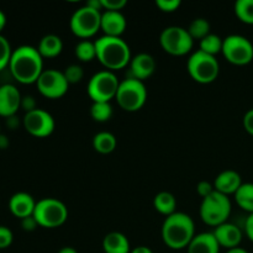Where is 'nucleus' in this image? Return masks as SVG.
Instances as JSON below:
<instances>
[{
	"instance_id": "1",
	"label": "nucleus",
	"mask_w": 253,
	"mask_h": 253,
	"mask_svg": "<svg viewBox=\"0 0 253 253\" xmlns=\"http://www.w3.org/2000/svg\"><path fill=\"white\" fill-rule=\"evenodd\" d=\"M12 78L21 84H36L43 69V57L37 47L22 44L12 51L9 63Z\"/></svg>"
},
{
	"instance_id": "2",
	"label": "nucleus",
	"mask_w": 253,
	"mask_h": 253,
	"mask_svg": "<svg viewBox=\"0 0 253 253\" xmlns=\"http://www.w3.org/2000/svg\"><path fill=\"white\" fill-rule=\"evenodd\" d=\"M195 235L194 220L190 215L182 211H177L166 217L161 229L163 244L168 249L175 251L187 249Z\"/></svg>"
},
{
	"instance_id": "3",
	"label": "nucleus",
	"mask_w": 253,
	"mask_h": 253,
	"mask_svg": "<svg viewBox=\"0 0 253 253\" xmlns=\"http://www.w3.org/2000/svg\"><path fill=\"white\" fill-rule=\"evenodd\" d=\"M96 59L111 72L125 68L131 62V49L121 37L101 36L95 41Z\"/></svg>"
},
{
	"instance_id": "4",
	"label": "nucleus",
	"mask_w": 253,
	"mask_h": 253,
	"mask_svg": "<svg viewBox=\"0 0 253 253\" xmlns=\"http://www.w3.org/2000/svg\"><path fill=\"white\" fill-rule=\"evenodd\" d=\"M231 200L227 195L215 190L211 195L204 198L200 204V219L208 226L217 227L225 224L231 215Z\"/></svg>"
},
{
	"instance_id": "5",
	"label": "nucleus",
	"mask_w": 253,
	"mask_h": 253,
	"mask_svg": "<svg viewBox=\"0 0 253 253\" xmlns=\"http://www.w3.org/2000/svg\"><path fill=\"white\" fill-rule=\"evenodd\" d=\"M147 96L148 93L145 83L128 77L120 82L115 100L124 111L136 113L145 106Z\"/></svg>"
},
{
	"instance_id": "6",
	"label": "nucleus",
	"mask_w": 253,
	"mask_h": 253,
	"mask_svg": "<svg viewBox=\"0 0 253 253\" xmlns=\"http://www.w3.org/2000/svg\"><path fill=\"white\" fill-rule=\"evenodd\" d=\"M34 217L39 226L43 229H57L66 224L68 219V208L56 198H43L36 203Z\"/></svg>"
},
{
	"instance_id": "7",
	"label": "nucleus",
	"mask_w": 253,
	"mask_h": 253,
	"mask_svg": "<svg viewBox=\"0 0 253 253\" xmlns=\"http://www.w3.org/2000/svg\"><path fill=\"white\" fill-rule=\"evenodd\" d=\"M187 71L190 78L199 84H210L215 82L220 73V63L216 57L197 49L187 61Z\"/></svg>"
},
{
	"instance_id": "8",
	"label": "nucleus",
	"mask_w": 253,
	"mask_h": 253,
	"mask_svg": "<svg viewBox=\"0 0 253 253\" xmlns=\"http://www.w3.org/2000/svg\"><path fill=\"white\" fill-rule=\"evenodd\" d=\"M119 85H120V81L116 74L108 69H104L91 76L86 85V93L93 103H96V101L110 103L113 99H115Z\"/></svg>"
},
{
	"instance_id": "9",
	"label": "nucleus",
	"mask_w": 253,
	"mask_h": 253,
	"mask_svg": "<svg viewBox=\"0 0 253 253\" xmlns=\"http://www.w3.org/2000/svg\"><path fill=\"white\" fill-rule=\"evenodd\" d=\"M160 44L166 53L170 56L182 57L192 52L194 40L184 27L168 26L161 32Z\"/></svg>"
},
{
	"instance_id": "10",
	"label": "nucleus",
	"mask_w": 253,
	"mask_h": 253,
	"mask_svg": "<svg viewBox=\"0 0 253 253\" xmlns=\"http://www.w3.org/2000/svg\"><path fill=\"white\" fill-rule=\"evenodd\" d=\"M101 14L103 11L94 10L86 5L79 7L73 12L69 21L71 31L79 39L89 40L100 30Z\"/></svg>"
},
{
	"instance_id": "11",
	"label": "nucleus",
	"mask_w": 253,
	"mask_h": 253,
	"mask_svg": "<svg viewBox=\"0 0 253 253\" xmlns=\"http://www.w3.org/2000/svg\"><path fill=\"white\" fill-rule=\"evenodd\" d=\"M222 56L235 66H246L253 61V44L242 35H229L224 39Z\"/></svg>"
},
{
	"instance_id": "12",
	"label": "nucleus",
	"mask_w": 253,
	"mask_h": 253,
	"mask_svg": "<svg viewBox=\"0 0 253 253\" xmlns=\"http://www.w3.org/2000/svg\"><path fill=\"white\" fill-rule=\"evenodd\" d=\"M36 86L40 94L47 99H59L67 94L69 83L67 82L63 72L58 69H44L37 79Z\"/></svg>"
},
{
	"instance_id": "13",
	"label": "nucleus",
	"mask_w": 253,
	"mask_h": 253,
	"mask_svg": "<svg viewBox=\"0 0 253 253\" xmlns=\"http://www.w3.org/2000/svg\"><path fill=\"white\" fill-rule=\"evenodd\" d=\"M22 125L30 135L43 138L53 133L56 128V121L48 111L37 108L36 110L25 114Z\"/></svg>"
},
{
	"instance_id": "14",
	"label": "nucleus",
	"mask_w": 253,
	"mask_h": 253,
	"mask_svg": "<svg viewBox=\"0 0 253 253\" xmlns=\"http://www.w3.org/2000/svg\"><path fill=\"white\" fill-rule=\"evenodd\" d=\"M22 95L19 89L12 84L0 85V116L7 119L16 115L21 109Z\"/></svg>"
},
{
	"instance_id": "15",
	"label": "nucleus",
	"mask_w": 253,
	"mask_h": 253,
	"mask_svg": "<svg viewBox=\"0 0 253 253\" xmlns=\"http://www.w3.org/2000/svg\"><path fill=\"white\" fill-rule=\"evenodd\" d=\"M212 234H214L215 239H216L220 247H224L226 250H232L236 249V247H240V245L242 242V237H244L241 229L237 225L229 221L215 227Z\"/></svg>"
},
{
	"instance_id": "16",
	"label": "nucleus",
	"mask_w": 253,
	"mask_h": 253,
	"mask_svg": "<svg viewBox=\"0 0 253 253\" xmlns=\"http://www.w3.org/2000/svg\"><path fill=\"white\" fill-rule=\"evenodd\" d=\"M130 74L131 78H135L137 81L145 82L146 79L150 78L156 71V59L153 58L152 54L141 52L131 58L130 62Z\"/></svg>"
},
{
	"instance_id": "17",
	"label": "nucleus",
	"mask_w": 253,
	"mask_h": 253,
	"mask_svg": "<svg viewBox=\"0 0 253 253\" xmlns=\"http://www.w3.org/2000/svg\"><path fill=\"white\" fill-rule=\"evenodd\" d=\"M127 27V20L121 11H103L101 14L100 30L104 36L121 37Z\"/></svg>"
},
{
	"instance_id": "18",
	"label": "nucleus",
	"mask_w": 253,
	"mask_h": 253,
	"mask_svg": "<svg viewBox=\"0 0 253 253\" xmlns=\"http://www.w3.org/2000/svg\"><path fill=\"white\" fill-rule=\"evenodd\" d=\"M36 203L37 202H35L32 195H30L29 193H15L9 200V210L14 216L22 220L25 217H29L34 215Z\"/></svg>"
},
{
	"instance_id": "19",
	"label": "nucleus",
	"mask_w": 253,
	"mask_h": 253,
	"mask_svg": "<svg viewBox=\"0 0 253 253\" xmlns=\"http://www.w3.org/2000/svg\"><path fill=\"white\" fill-rule=\"evenodd\" d=\"M214 188L216 192L224 195H235L242 185V178L240 173L234 169H226L220 172L214 180Z\"/></svg>"
},
{
	"instance_id": "20",
	"label": "nucleus",
	"mask_w": 253,
	"mask_h": 253,
	"mask_svg": "<svg viewBox=\"0 0 253 253\" xmlns=\"http://www.w3.org/2000/svg\"><path fill=\"white\" fill-rule=\"evenodd\" d=\"M220 245L217 244L212 232H200L194 236L189 246L188 253H220Z\"/></svg>"
},
{
	"instance_id": "21",
	"label": "nucleus",
	"mask_w": 253,
	"mask_h": 253,
	"mask_svg": "<svg viewBox=\"0 0 253 253\" xmlns=\"http://www.w3.org/2000/svg\"><path fill=\"white\" fill-rule=\"evenodd\" d=\"M103 250L105 253H130V241L123 232H109L103 239Z\"/></svg>"
},
{
	"instance_id": "22",
	"label": "nucleus",
	"mask_w": 253,
	"mask_h": 253,
	"mask_svg": "<svg viewBox=\"0 0 253 253\" xmlns=\"http://www.w3.org/2000/svg\"><path fill=\"white\" fill-rule=\"evenodd\" d=\"M37 49L43 58H54L63 51V41L58 35L48 34L40 40Z\"/></svg>"
},
{
	"instance_id": "23",
	"label": "nucleus",
	"mask_w": 253,
	"mask_h": 253,
	"mask_svg": "<svg viewBox=\"0 0 253 253\" xmlns=\"http://www.w3.org/2000/svg\"><path fill=\"white\" fill-rule=\"evenodd\" d=\"M153 208L156 211L167 217L177 212V199L172 193L160 192L153 198Z\"/></svg>"
},
{
	"instance_id": "24",
	"label": "nucleus",
	"mask_w": 253,
	"mask_h": 253,
	"mask_svg": "<svg viewBox=\"0 0 253 253\" xmlns=\"http://www.w3.org/2000/svg\"><path fill=\"white\" fill-rule=\"evenodd\" d=\"M118 146L115 135L109 131H100L93 137V148L100 155H110Z\"/></svg>"
},
{
	"instance_id": "25",
	"label": "nucleus",
	"mask_w": 253,
	"mask_h": 253,
	"mask_svg": "<svg viewBox=\"0 0 253 253\" xmlns=\"http://www.w3.org/2000/svg\"><path fill=\"white\" fill-rule=\"evenodd\" d=\"M236 204L249 214H253V183H242L235 193Z\"/></svg>"
},
{
	"instance_id": "26",
	"label": "nucleus",
	"mask_w": 253,
	"mask_h": 253,
	"mask_svg": "<svg viewBox=\"0 0 253 253\" xmlns=\"http://www.w3.org/2000/svg\"><path fill=\"white\" fill-rule=\"evenodd\" d=\"M222 43H224V39H221L219 35L210 34L202 41H199V49L204 53L216 57L217 54L221 53Z\"/></svg>"
},
{
	"instance_id": "27",
	"label": "nucleus",
	"mask_w": 253,
	"mask_h": 253,
	"mask_svg": "<svg viewBox=\"0 0 253 253\" xmlns=\"http://www.w3.org/2000/svg\"><path fill=\"white\" fill-rule=\"evenodd\" d=\"M74 54L81 62H91L96 59V47L95 41H89V40H82L76 44Z\"/></svg>"
},
{
	"instance_id": "28",
	"label": "nucleus",
	"mask_w": 253,
	"mask_h": 253,
	"mask_svg": "<svg viewBox=\"0 0 253 253\" xmlns=\"http://www.w3.org/2000/svg\"><path fill=\"white\" fill-rule=\"evenodd\" d=\"M188 32L192 36V39L199 40L202 41L204 37H207L208 35L211 34V26H210V22L208 21L204 17H197V19L193 20L192 22L188 26Z\"/></svg>"
},
{
	"instance_id": "29",
	"label": "nucleus",
	"mask_w": 253,
	"mask_h": 253,
	"mask_svg": "<svg viewBox=\"0 0 253 253\" xmlns=\"http://www.w3.org/2000/svg\"><path fill=\"white\" fill-rule=\"evenodd\" d=\"M113 106L106 101H96L90 106V116L96 123H106L113 118Z\"/></svg>"
},
{
	"instance_id": "30",
	"label": "nucleus",
	"mask_w": 253,
	"mask_h": 253,
	"mask_svg": "<svg viewBox=\"0 0 253 253\" xmlns=\"http://www.w3.org/2000/svg\"><path fill=\"white\" fill-rule=\"evenodd\" d=\"M235 15L241 22L253 25V0H237L235 2Z\"/></svg>"
},
{
	"instance_id": "31",
	"label": "nucleus",
	"mask_w": 253,
	"mask_h": 253,
	"mask_svg": "<svg viewBox=\"0 0 253 253\" xmlns=\"http://www.w3.org/2000/svg\"><path fill=\"white\" fill-rule=\"evenodd\" d=\"M12 51L14 49H11V46H10L6 37L0 35V72L9 67Z\"/></svg>"
},
{
	"instance_id": "32",
	"label": "nucleus",
	"mask_w": 253,
	"mask_h": 253,
	"mask_svg": "<svg viewBox=\"0 0 253 253\" xmlns=\"http://www.w3.org/2000/svg\"><path fill=\"white\" fill-rule=\"evenodd\" d=\"M64 77H66L67 82L71 84H77L83 79L84 77V71H83V67L79 66V64H69L64 68L63 71Z\"/></svg>"
},
{
	"instance_id": "33",
	"label": "nucleus",
	"mask_w": 253,
	"mask_h": 253,
	"mask_svg": "<svg viewBox=\"0 0 253 253\" xmlns=\"http://www.w3.org/2000/svg\"><path fill=\"white\" fill-rule=\"evenodd\" d=\"M180 5H182L180 0H156V6L162 12H167V14L177 11Z\"/></svg>"
},
{
	"instance_id": "34",
	"label": "nucleus",
	"mask_w": 253,
	"mask_h": 253,
	"mask_svg": "<svg viewBox=\"0 0 253 253\" xmlns=\"http://www.w3.org/2000/svg\"><path fill=\"white\" fill-rule=\"evenodd\" d=\"M12 241H14V234H12L11 230L9 227L0 225V250L11 246Z\"/></svg>"
},
{
	"instance_id": "35",
	"label": "nucleus",
	"mask_w": 253,
	"mask_h": 253,
	"mask_svg": "<svg viewBox=\"0 0 253 253\" xmlns=\"http://www.w3.org/2000/svg\"><path fill=\"white\" fill-rule=\"evenodd\" d=\"M104 11H121L127 5L126 0H101Z\"/></svg>"
},
{
	"instance_id": "36",
	"label": "nucleus",
	"mask_w": 253,
	"mask_h": 253,
	"mask_svg": "<svg viewBox=\"0 0 253 253\" xmlns=\"http://www.w3.org/2000/svg\"><path fill=\"white\" fill-rule=\"evenodd\" d=\"M215 192L214 184H211L210 182H207V180H202L197 184V193L199 194V197H202V199L209 197L212 193Z\"/></svg>"
},
{
	"instance_id": "37",
	"label": "nucleus",
	"mask_w": 253,
	"mask_h": 253,
	"mask_svg": "<svg viewBox=\"0 0 253 253\" xmlns=\"http://www.w3.org/2000/svg\"><path fill=\"white\" fill-rule=\"evenodd\" d=\"M21 109L25 110V114L30 113V111H34L37 109V103L35 100L34 96L31 95H25L21 99Z\"/></svg>"
},
{
	"instance_id": "38",
	"label": "nucleus",
	"mask_w": 253,
	"mask_h": 253,
	"mask_svg": "<svg viewBox=\"0 0 253 253\" xmlns=\"http://www.w3.org/2000/svg\"><path fill=\"white\" fill-rule=\"evenodd\" d=\"M21 227L24 231L32 232V231H35L37 227H39V224H37L36 219H35L34 215H32V216L25 217V219L21 220Z\"/></svg>"
},
{
	"instance_id": "39",
	"label": "nucleus",
	"mask_w": 253,
	"mask_h": 253,
	"mask_svg": "<svg viewBox=\"0 0 253 253\" xmlns=\"http://www.w3.org/2000/svg\"><path fill=\"white\" fill-rule=\"evenodd\" d=\"M242 124H244V128L253 136V109H250L246 114L244 115L242 119Z\"/></svg>"
},
{
	"instance_id": "40",
	"label": "nucleus",
	"mask_w": 253,
	"mask_h": 253,
	"mask_svg": "<svg viewBox=\"0 0 253 253\" xmlns=\"http://www.w3.org/2000/svg\"><path fill=\"white\" fill-rule=\"evenodd\" d=\"M245 232L246 236L253 242V214H250L245 221Z\"/></svg>"
},
{
	"instance_id": "41",
	"label": "nucleus",
	"mask_w": 253,
	"mask_h": 253,
	"mask_svg": "<svg viewBox=\"0 0 253 253\" xmlns=\"http://www.w3.org/2000/svg\"><path fill=\"white\" fill-rule=\"evenodd\" d=\"M20 121L19 119H17L16 115L14 116H10V118L6 119V125L7 127L11 128V130H15V128H17V126H19Z\"/></svg>"
},
{
	"instance_id": "42",
	"label": "nucleus",
	"mask_w": 253,
	"mask_h": 253,
	"mask_svg": "<svg viewBox=\"0 0 253 253\" xmlns=\"http://www.w3.org/2000/svg\"><path fill=\"white\" fill-rule=\"evenodd\" d=\"M130 253H153V251L147 246H137L135 249H131Z\"/></svg>"
},
{
	"instance_id": "43",
	"label": "nucleus",
	"mask_w": 253,
	"mask_h": 253,
	"mask_svg": "<svg viewBox=\"0 0 253 253\" xmlns=\"http://www.w3.org/2000/svg\"><path fill=\"white\" fill-rule=\"evenodd\" d=\"M10 142L9 140H7V137L5 135H2V133H0V150H6L7 147H9Z\"/></svg>"
},
{
	"instance_id": "44",
	"label": "nucleus",
	"mask_w": 253,
	"mask_h": 253,
	"mask_svg": "<svg viewBox=\"0 0 253 253\" xmlns=\"http://www.w3.org/2000/svg\"><path fill=\"white\" fill-rule=\"evenodd\" d=\"M5 25H6V15L0 10V35H1V31L4 30Z\"/></svg>"
},
{
	"instance_id": "45",
	"label": "nucleus",
	"mask_w": 253,
	"mask_h": 253,
	"mask_svg": "<svg viewBox=\"0 0 253 253\" xmlns=\"http://www.w3.org/2000/svg\"><path fill=\"white\" fill-rule=\"evenodd\" d=\"M58 253H78L74 247H71V246H66V247H62L61 250H59Z\"/></svg>"
},
{
	"instance_id": "46",
	"label": "nucleus",
	"mask_w": 253,
	"mask_h": 253,
	"mask_svg": "<svg viewBox=\"0 0 253 253\" xmlns=\"http://www.w3.org/2000/svg\"><path fill=\"white\" fill-rule=\"evenodd\" d=\"M226 253H249V251H246V250L242 249V247H236V249L227 250Z\"/></svg>"
},
{
	"instance_id": "47",
	"label": "nucleus",
	"mask_w": 253,
	"mask_h": 253,
	"mask_svg": "<svg viewBox=\"0 0 253 253\" xmlns=\"http://www.w3.org/2000/svg\"><path fill=\"white\" fill-rule=\"evenodd\" d=\"M0 133H1V132H0Z\"/></svg>"
}]
</instances>
